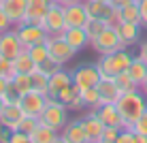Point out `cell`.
Listing matches in <instances>:
<instances>
[{
  "instance_id": "1",
  "label": "cell",
  "mask_w": 147,
  "mask_h": 143,
  "mask_svg": "<svg viewBox=\"0 0 147 143\" xmlns=\"http://www.w3.org/2000/svg\"><path fill=\"white\" fill-rule=\"evenodd\" d=\"M117 109H119L121 117H124L126 128H130V126L147 111V96L141 92V88L121 92V96L117 98Z\"/></svg>"
},
{
  "instance_id": "2",
  "label": "cell",
  "mask_w": 147,
  "mask_h": 143,
  "mask_svg": "<svg viewBox=\"0 0 147 143\" xmlns=\"http://www.w3.org/2000/svg\"><path fill=\"white\" fill-rule=\"evenodd\" d=\"M132 58L134 56L128 52V47L100 56L98 62H96V66H98V70H100V77H115V75H119L121 70H128Z\"/></svg>"
},
{
  "instance_id": "3",
  "label": "cell",
  "mask_w": 147,
  "mask_h": 143,
  "mask_svg": "<svg viewBox=\"0 0 147 143\" xmlns=\"http://www.w3.org/2000/svg\"><path fill=\"white\" fill-rule=\"evenodd\" d=\"M68 113L70 111L66 109V105L60 103L55 96L47 94V107H45V111L40 113V122L47 124V126H51L53 130L62 132V128L68 124Z\"/></svg>"
},
{
  "instance_id": "4",
  "label": "cell",
  "mask_w": 147,
  "mask_h": 143,
  "mask_svg": "<svg viewBox=\"0 0 147 143\" xmlns=\"http://www.w3.org/2000/svg\"><path fill=\"white\" fill-rule=\"evenodd\" d=\"M90 47L94 49L98 56L111 54V52H117V49H124V41H121L119 32L115 26H107L100 34H96L94 39H90Z\"/></svg>"
},
{
  "instance_id": "5",
  "label": "cell",
  "mask_w": 147,
  "mask_h": 143,
  "mask_svg": "<svg viewBox=\"0 0 147 143\" xmlns=\"http://www.w3.org/2000/svg\"><path fill=\"white\" fill-rule=\"evenodd\" d=\"M70 73H73V85L79 92H83L88 88H94L100 81V70H98V66H96V62L79 64V66H75Z\"/></svg>"
},
{
  "instance_id": "6",
  "label": "cell",
  "mask_w": 147,
  "mask_h": 143,
  "mask_svg": "<svg viewBox=\"0 0 147 143\" xmlns=\"http://www.w3.org/2000/svg\"><path fill=\"white\" fill-rule=\"evenodd\" d=\"M45 45H47V49H49V60H53V62H55V64H60V66H66L70 60L77 56V52H75V49L70 47L66 41H64L62 34L47 37Z\"/></svg>"
},
{
  "instance_id": "7",
  "label": "cell",
  "mask_w": 147,
  "mask_h": 143,
  "mask_svg": "<svg viewBox=\"0 0 147 143\" xmlns=\"http://www.w3.org/2000/svg\"><path fill=\"white\" fill-rule=\"evenodd\" d=\"M15 32H17L19 41H22L24 49L32 47V45H36V43H45L47 37H49L47 30L40 26V24H36V22H22V24H17V26H15Z\"/></svg>"
},
{
  "instance_id": "8",
  "label": "cell",
  "mask_w": 147,
  "mask_h": 143,
  "mask_svg": "<svg viewBox=\"0 0 147 143\" xmlns=\"http://www.w3.org/2000/svg\"><path fill=\"white\" fill-rule=\"evenodd\" d=\"M40 26L47 30L49 37H55V34H62L66 30V22H64V7L60 2H51L45 13V17L40 19Z\"/></svg>"
},
{
  "instance_id": "9",
  "label": "cell",
  "mask_w": 147,
  "mask_h": 143,
  "mask_svg": "<svg viewBox=\"0 0 147 143\" xmlns=\"http://www.w3.org/2000/svg\"><path fill=\"white\" fill-rule=\"evenodd\" d=\"M19 107L24 109L26 115L40 117V113H43L45 107H47V94L36 92V90H30L26 94H19Z\"/></svg>"
},
{
  "instance_id": "10",
  "label": "cell",
  "mask_w": 147,
  "mask_h": 143,
  "mask_svg": "<svg viewBox=\"0 0 147 143\" xmlns=\"http://www.w3.org/2000/svg\"><path fill=\"white\" fill-rule=\"evenodd\" d=\"M22 52H24V45H22V41H19L17 32H15V26L0 34V56H2V58L15 60Z\"/></svg>"
},
{
  "instance_id": "11",
  "label": "cell",
  "mask_w": 147,
  "mask_h": 143,
  "mask_svg": "<svg viewBox=\"0 0 147 143\" xmlns=\"http://www.w3.org/2000/svg\"><path fill=\"white\" fill-rule=\"evenodd\" d=\"M60 143H90L81 117L68 120V124L62 128V132H60Z\"/></svg>"
},
{
  "instance_id": "12",
  "label": "cell",
  "mask_w": 147,
  "mask_h": 143,
  "mask_svg": "<svg viewBox=\"0 0 147 143\" xmlns=\"http://www.w3.org/2000/svg\"><path fill=\"white\" fill-rule=\"evenodd\" d=\"M90 19V13L85 9V2H75V4H66L64 7V22H66V28H81L85 26Z\"/></svg>"
},
{
  "instance_id": "13",
  "label": "cell",
  "mask_w": 147,
  "mask_h": 143,
  "mask_svg": "<svg viewBox=\"0 0 147 143\" xmlns=\"http://www.w3.org/2000/svg\"><path fill=\"white\" fill-rule=\"evenodd\" d=\"M81 120H83V126H85V132H88V141L90 143H100V141H102L105 124H102V120L98 117L96 109H88Z\"/></svg>"
},
{
  "instance_id": "14",
  "label": "cell",
  "mask_w": 147,
  "mask_h": 143,
  "mask_svg": "<svg viewBox=\"0 0 147 143\" xmlns=\"http://www.w3.org/2000/svg\"><path fill=\"white\" fill-rule=\"evenodd\" d=\"M96 113H98V117L102 120L105 126H117V128H126L124 117H121L119 109H117V103L98 105V107H96Z\"/></svg>"
},
{
  "instance_id": "15",
  "label": "cell",
  "mask_w": 147,
  "mask_h": 143,
  "mask_svg": "<svg viewBox=\"0 0 147 143\" xmlns=\"http://www.w3.org/2000/svg\"><path fill=\"white\" fill-rule=\"evenodd\" d=\"M96 88H98V94H100V105L117 103V98L121 96V90H119L115 77H100V81H98Z\"/></svg>"
},
{
  "instance_id": "16",
  "label": "cell",
  "mask_w": 147,
  "mask_h": 143,
  "mask_svg": "<svg viewBox=\"0 0 147 143\" xmlns=\"http://www.w3.org/2000/svg\"><path fill=\"white\" fill-rule=\"evenodd\" d=\"M62 37L77 54L83 52L85 47H90V34H88V30H85L83 26L81 28H66L62 32Z\"/></svg>"
},
{
  "instance_id": "17",
  "label": "cell",
  "mask_w": 147,
  "mask_h": 143,
  "mask_svg": "<svg viewBox=\"0 0 147 143\" xmlns=\"http://www.w3.org/2000/svg\"><path fill=\"white\" fill-rule=\"evenodd\" d=\"M0 7L4 9V13L9 15V19L13 22V26L22 24L26 19V9L28 0H0Z\"/></svg>"
},
{
  "instance_id": "18",
  "label": "cell",
  "mask_w": 147,
  "mask_h": 143,
  "mask_svg": "<svg viewBox=\"0 0 147 143\" xmlns=\"http://www.w3.org/2000/svg\"><path fill=\"white\" fill-rule=\"evenodd\" d=\"M24 115L26 113H24V109L19 107V103H4V109H2V113H0V124L15 130Z\"/></svg>"
},
{
  "instance_id": "19",
  "label": "cell",
  "mask_w": 147,
  "mask_h": 143,
  "mask_svg": "<svg viewBox=\"0 0 147 143\" xmlns=\"http://www.w3.org/2000/svg\"><path fill=\"white\" fill-rule=\"evenodd\" d=\"M115 28H117V32H119V37H121V41H124V45H126V47L141 43V32H143V26H141V24L119 22Z\"/></svg>"
},
{
  "instance_id": "20",
  "label": "cell",
  "mask_w": 147,
  "mask_h": 143,
  "mask_svg": "<svg viewBox=\"0 0 147 143\" xmlns=\"http://www.w3.org/2000/svg\"><path fill=\"white\" fill-rule=\"evenodd\" d=\"M68 85H73V73L66 70L64 66L49 75V96H58V92Z\"/></svg>"
},
{
  "instance_id": "21",
  "label": "cell",
  "mask_w": 147,
  "mask_h": 143,
  "mask_svg": "<svg viewBox=\"0 0 147 143\" xmlns=\"http://www.w3.org/2000/svg\"><path fill=\"white\" fill-rule=\"evenodd\" d=\"M58 141H60V132L53 130L51 126L43 124V122L30 132V143H58Z\"/></svg>"
},
{
  "instance_id": "22",
  "label": "cell",
  "mask_w": 147,
  "mask_h": 143,
  "mask_svg": "<svg viewBox=\"0 0 147 143\" xmlns=\"http://www.w3.org/2000/svg\"><path fill=\"white\" fill-rule=\"evenodd\" d=\"M53 0H28V9H26V19L24 22H36L40 24V19L45 17L49 4Z\"/></svg>"
},
{
  "instance_id": "23",
  "label": "cell",
  "mask_w": 147,
  "mask_h": 143,
  "mask_svg": "<svg viewBox=\"0 0 147 143\" xmlns=\"http://www.w3.org/2000/svg\"><path fill=\"white\" fill-rule=\"evenodd\" d=\"M11 64H13V73H32L36 68V64H34L32 56L28 54V49H24L15 60H11Z\"/></svg>"
},
{
  "instance_id": "24",
  "label": "cell",
  "mask_w": 147,
  "mask_h": 143,
  "mask_svg": "<svg viewBox=\"0 0 147 143\" xmlns=\"http://www.w3.org/2000/svg\"><path fill=\"white\" fill-rule=\"evenodd\" d=\"M30 79H32V90L43 92V94H49V75L45 73L40 66H36V68L30 73Z\"/></svg>"
},
{
  "instance_id": "25",
  "label": "cell",
  "mask_w": 147,
  "mask_h": 143,
  "mask_svg": "<svg viewBox=\"0 0 147 143\" xmlns=\"http://www.w3.org/2000/svg\"><path fill=\"white\" fill-rule=\"evenodd\" d=\"M128 73H130V77L134 79V83L141 88V83L147 79V64L136 56V58H132V62H130V66H128Z\"/></svg>"
},
{
  "instance_id": "26",
  "label": "cell",
  "mask_w": 147,
  "mask_h": 143,
  "mask_svg": "<svg viewBox=\"0 0 147 143\" xmlns=\"http://www.w3.org/2000/svg\"><path fill=\"white\" fill-rule=\"evenodd\" d=\"M11 85L17 90V94H26L32 90V79L30 73H13L11 75Z\"/></svg>"
},
{
  "instance_id": "27",
  "label": "cell",
  "mask_w": 147,
  "mask_h": 143,
  "mask_svg": "<svg viewBox=\"0 0 147 143\" xmlns=\"http://www.w3.org/2000/svg\"><path fill=\"white\" fill-rule=\"evenodd\" d=\"M119 19H121V22L141 24V9H139V2H132V4L121 7V9H119Z\"/></svg>"
},
{
  "instance_id": "28",
  "label": "cell",
  "mask_w": 147,
  "mask_h": 143,
  "mask_svg": "<svg viewBox=\"0 0 147 143\" xmlns=\"http://www.w3.org/2000/svg\"><path fill=\"white\" fill-rule=\"evenodd\" d=\"M28 54L32 56V60H34L36 66L49 60V49H47L45 43H36V45H32V47H28Z\"/></svg>"
},
{
  "instance_id": "29",
  "label": "cell",
  "mask_w": 147,
  "mask_h": 143,
  "mask_svg": "<svg viewBox=\"0 0 147 143\" xmlns=\"http://www.w3.org/2000/svg\"><path fill=\"white\" fill-rule=\"evenodd\" d=\"M81 98H83V107L85 109H96L100 105V94H98V88H88L81 92Z\"/></svg>"
},
{
  "instance_id": "30",
  "label": "cell",
  "mask_w": 147,
  "mask_h": 143,
  "mask_svg": "<svg viewBox=\"0 0 147 143\" xmlns=\"http://www.w3.org/2000/svg\"><path fill=\"white\" fill-rule=\"evenodd\" d=\"M109 26V22H105V19H98V17H90L88 19V24H85V30H88V34H90V39H94L96 34H100L105 28Z\"/></svg>"
},
{
  "instance_id": "31",
  "label": "cell",
  "mask_w": 147,
  "mask_h": 143,
  "mask_svg": "<svg viewBox=\"0 0 147 143\" xmlns=\"http://www.w3.org/2000/svg\"><path fill=\"white\" fill-rule=\"evenodd\" d=\"M115 81H117V85H119V90H121V92H128V90L139 88V85L134 83V79L130 77V73H128V70H121L119 75H115Z\"/></svg>"
},
{
  "instance_id": "32",
  "label": "cell",
  "mask_w": 147,
  "mask_h": 143,
  "mask_svg": "<svg viewBox=\"0 0 147 143\" xmlns=\"http://www.w3.org/2000/svg\"><path fill=\"white\" fill-rule=\"evenodd\" d=\"M38 124H40V117H34V115H24V117H22V122L17 124V128H15V130H24V132H28V135H30V132L36 128Z\"/></svg>"
},
{
  "instance_id": "33",
  "label": "cell",
  "mask_w": 147,
  "mask_h": 143,
  "mask_svg": "<svg viewBox=\"0 0 147 143\" xmlns=\"http://www.w3.org/2000/svg\"><path fill=\"white\" fill-rule=\"evenodd\" d=\"M124 128H117V126H105V132H102V141L100 143H117V137Z\"/></svg>"
},
{
  "instance_id": "34",
  "label": "cell",
  "mask_w": 147,
  "mask_h": 143,
  "mask_svg": "<svg viewBox=\"0 0 147 143\" xmlns=\"http://www.w3.org/2000/svg\"><path fill=\"white\" fill-rule=\"evenodd\" d=\"M79 94V90L75 88V85H68V88H64V90H60L58 92V96H55V98L60 100V103H64V105H68L70 100L75 98V96Z\"/></svg>"
},
{
  "instance_id": "35",
  "label": "cell",
  "mask_w": 147,
  "mask_h": 143,
  "mask_svg": "<svg viewBox=\"0 0 147 143\" xmlns=\"http://www.w3.org/2000/svg\"><path fill=\"white\" fill-rule=\"evenodd\" d=\"M130 128H132L136 135H147V111H145V113L141 115L136 122H134L132 126H130Z\"/></svg>"
},
{
  "instance_id": "36",
  "label": "cell",
  "mask_w": 147,
  "mask_h": 143,
  "mask_svg": "<svg viewBox=\"0 0 147 143\" xmlns=\"http://www.w3.org/2000/svg\"><path fill=\"white\" fill-rule=\"evenodd\" d=\"M0 75H2V77H9V79H11V75H13V64H11V60L2 58V56H0Z\"/></svg>"
},
{
  "instance_id": "37",
  "label": "cell",
  "mask_w": 147,
  "mask_h": 143,
  "mask_svg": "<svg viewBox=\"0 0 147 143\" xmlns=\"http://www.w3.org/2000/svg\"><path fill=\"white\" fill-rule=\"evenodd\" d=\"M9 143H30V135L24 130H13L11 132V141Z\"/></svg>"
},
{
  "instance_id": "38",
  "label": "cell",
  "mask_w": 147,
  "mask_h": 143,
  "mask_svg": "<svg viewBox=\"0 0 147 143\" xmlns=\"http://www.w3.org/2000/svg\"><path fill=\"white\" fill-rule=\"evenodd\" d=\"M11 28H13V22L9 19V15L4 13V9L0 7V34L7 32V30H11Z\"/></svg>"
},
{
  "instance_id": "39",
  "label": "cell",
  "mask_w": 147,
  "mask_h": 143,
  "mask_svg": "<svg viewBox=\"0 0 147 143\" xmlns=\"http://www.w3.org/2000/svg\"><path fill=\"white\" fill-rule=\"evenodd\" d=\"M66 109H68V111H83V109H85V107H83V98H81V92L66 105Z\"/></svg>"
},
{
  "instance_id": "40",
  "label": "cell",
  "mask_w": 147,
  "mask_h": 143,
  "mask_svg": "<svg viewBox=\"0 0 147 143\" xmlns=\"http://www.w3.org/2000/svg\"><path fill=\"white\" fill-rule=\"evenodd\" d=\"M38 66H40V68H43L47 75H51V73H55L58 68H62V66H60V64H55L53 60H47V62H43V64H38Z\"/></svg>"
},
{
  "instance_id": "41",
  "label": "cell",
  "mask_w": 147,
  "mask_h": 143,
  "mask_svg": "<svg viewBox=\"0 0 147 143\" xmlns=\"http://www.w3.org/2000/svg\"><path fill=\"white\" fill-rule=\"evenodd\" d=\"M139 9H141V26L147 30V0H139Z\"/></svg>"
},
{
  "instance_id": "42",
  "label": "cell",
  "mask_w": 147,
  "mask_h": 143,
  "mask_svg": "<svg viewBox=\"0 0 147 143\" xmlns=\"http://www.w3.org/2000/svg\"><path fill=\"white\" fill-rule=\"evenodd\" d=\"M11 128H7V126H2L0 124V143H9L11 141Z\"/></svg>"
},
{
  "instance_id": "43",
  "label": "cell",
  "mask_w": 147,
  "mask_h": 143,
  "mask_svg": "<svg viewBox=\"0 0 147 143\" xmlns=\"http://www.w3.org/2000/svg\"><path fill=\"white\" fill-rule=\"evenodd\" d=\"M9 85H11V79H9V77H2V75H0V96H4V92L9 90Z\"/></svg>"
},
{
  "instance_id": "44",
  "label": "cell",
  "mask_w": 147,
  "mask_h": 143,
  "mask_svg": "<svg viewBox=\"0 0 147 143\" xmlns=\"http://www.w3.org/2000/svg\"><path fill=\"white\" fill-rule=\"evenodd\" d=\"M139 58L147 64V41H143V43H141V47H139Z\"/></svg>"
},
{
  "instance_id": "45",
  "label": "cell",
  "mask_w": 147,
  "mask_h": 143,
  "mask_svg": "<svg viewBox=\"0 0 147 143\" xmlns=\"http://www.w3.org/2000/svg\"><path fill=\"white\" fill-rule=\"evenodd\" d=\"M132 2H139V0H111V4H113L115 9H121V7H126V4H132Z\"/></svg>"
},
{
  "instance_id": "46",
  "label": "cell",
  "mask_w": 147,
  "mask_h": 143,
  "mask_svg": "<svg viewBox=\"0 0 147 143\" xmlns=\"http://www.w3.org/2000/svg\"><path fill=\"white\" fill-rule=\"evenodd\" d=\"M55 2H60L62 7H66V4H75V2H81V0H55Z\"/></svg>"
},
{
  "instance_id": "47",
  "label": "cell",
  "mask_w": 147,
  "mask_h": 143,
  "mask_svg": "<svg viewBox=\"0 0 147 143\" xmlns=\"http://www.w3.org/2000/svg\"><path fill=\"white\" fill-rule=\"evenodd\" d=\"M141 92H143V94L147 96V79L143 81V83H141Z\"/></svg>"
},
{
  "instance_id": "48",
  "label": "cell",
  "mask_w": 147,
  "mask_h": 143,
  "mask_svg": "<svg viewBox=\"0 0 147 143\" xmlns=\"http://www.w3.org/2000/svg\"><path fill=\"white\" fill-rule=\"evenodd\" d=\"M2 109H4V98L0 96V113H2Z\"/></svg>"
},
{
  "instance_id": "49",
  "label": "cell",
  "mask_w": 147,
  "mask_h": 143,
  "mask_svg": "<svg viewBox=\"0 0 147 143\" xmlns=\"http://www.w3.org/2000/svg\"><path fill=\"white\" fill-rule=\"evenodd\" d=\"M53 2H55V0H53Z\"/></svg>"
}]
</instances>
